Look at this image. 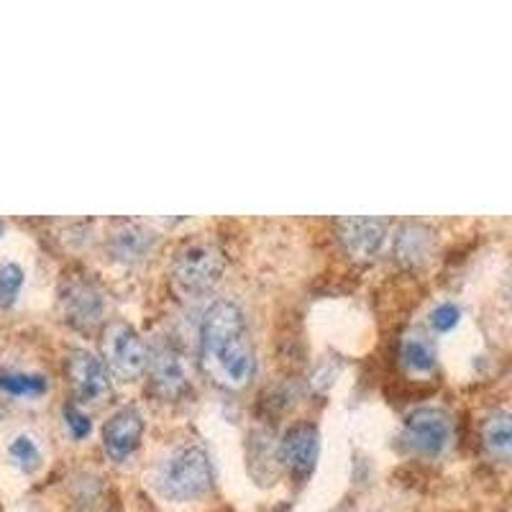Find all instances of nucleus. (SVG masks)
<instances>
[{"label": "nucleus", "instance_id": "f257e3e1", "mask_svg": "<svg viewBox=\"0 0 512 512\" xmlns=\"http://www.w3.org/2000/svg\"><path fill=\"white\" fill-rule=\"evenodd\" d=\"M200 354L210 377L226 387H244L256 369L246 338V315L233 300H216L200 323Z\"/></svg>", "mask_w": 512, "mask_h": 512}, {"label": "nucleus", "instance_id": "f03ea898", "mask_svg": "<svg viewBox=\"0 0 512 512\" xmlns=\"http://www.w3.org/2000/svg\"><path fill=\"white\" fill-rule=\"evenodd\" d=\"M157 487L167 500L190 502L208 495L213 487V464L203 446L185 443L159 464Z\"/></svg>", "mask_w": 512, "mask_h": 512}, {"label": "nucleus", "instance_id": "7ed1b4c3", "mask_svg": "<svg viewBox=\"0 0 512 512\" xmlns=\"http://www.w3.org/2000/svg\"><path fill=\"white\" fill-rule=\"evenodd\" d=\"M226 256L210 241H187L175 254L172 277L185 295H205L221 282Z\"/></svg>", "mask_w": 512, "mask_h": 512}, {"label": "nucleus", "instance_id": "20e7f679", "mask_svg": "<svg viewBox=\"0 0 512 512\" xmlns=\"http://www.w3.org/2000/svg\"><path fill=\"white\" fill-rule=\"evenodd\" d=\"M451 441H454V423L451 415L441 408L413 410L402 425V443L425 459H438L446 454Z\"/></svg>", "mask_w": 512, "mask_h": 512}, {"label": "nucleus", "instance_id": "39448f33", "mask_svg": "<svg viewBox=\"0 0 512 512\" xmlns=\"http://www.w3.org/2000/svg\"><path fill=\"white\" fill-rule=\"evenodd\" d=\"M103 349L113 372L123 379L141 377L146 372V367H149V349H146L139 333L128 326V323H113L105 331Z\"/></svg>", "mask_w": 512, "mask_h": 512}, {"label": "nucleus", "instance_id": "423d86ee", "mask_svg": "<svg viewBox=\"0 0 512 512\" xmlns=\"http://www.w3.org/2000/svg\"><path fill=\"white\" fill-rule=\"evenodd\" d=\"M67 377L80 402H98L111 392V374L105 361L88 349L72 351L67 359Z\"/></svg>", "mask_w": 512, "mask_h": 512}, {"label": "nucleus", "instance_id": "0eeeda50", "mask_svg": "<svg viewBox=\"0 0 512 512\" xmlns=\"http://www.w3.org/2000/svg\"><path fill=\"white\" fill-rule=\"evenodd\" d=\"M144 428V415L136 408L116 410L103 425L105 454L111 456L116 464H123L126 459H131L139 451Z\"/></svg>", "mask_w": 512, "mask_h": 512}, {"label": "nucleus", "instance_id": "6e6552de", "mask_svg": "<svg viewBox=\"0 0 512 512\" xmlns=\"http://www.w3.org/2000/svg\"><path fill=\"white\" fill-rule=\"evenodd\" d=\"M338 239L354 262H372L387 241V221L379 218H341Z\"/></svg>", "mask_w": 512, "mask_h": 512}, {"label": "nucleus", "instance_id": "1a4fd4ad", "mask_svg": "<svg viewBox=\"0 0 512 512\" xmlns=\"http://www.w3.org/2000/svg\"><path fill=\"white\" fill-rule=\"evenodd\" d=\"M149 377L154 392L164 400H177L190 387L185 361L172 344H157L149 351Z\"/></svg>", "mask_w": 512, "mask_h": 512}, {"label": "nucleus", "instance_id": "9d476101", "mask_svg": "<svg viewBox=\"0 0 512 512\" xmlns=\"http://www.w3.org/2000/svg\"><path fill=\"white\" fill-rule=\"evenodd\" d=\"M320 454V433L313 423H295L290 431L282 436L280 461L295 474L297 479L310 477V472L318 464Z\"/></svg>", "mask_w": 512, "mask_h": 512}, {"label": "nucleus", "instance_id": "9b49d317", "mask_svg": "<svg viewBox=\"0 0 512 512\" xmlns=\"http://www.w3.org/2000/svg\"><path fill=\"white\" fill-rule=\"evenodd\" d=\"M62 308L72 326L82 328V331H90V328L98 326L105 313V303L100 290L93 282L85 280H72L70 285L64 287Z\"/></svg>", "mask_w": 512, "mask_h": 512}, {"label": "nucleus", "instance_id": "f8f14e48", "mask_svg": "<svg viewBox=\"0 0 512 512\" xmlns=\"http://www.w3.org/2000/svg\"><path fill=\"white\" fill-rule=\"evenodd\" d=\"M436 233L425 223H402L395 233V256L405 267H420L431 259Z\"/></svg>", "mask_w": 512, "mask_h": 512}, {"label": "nucleus", "instance_id": "ddd939ff", "mask_svg": "<svg viewBox=\"0 0 512 512\" xmlns=\"http://www.w3.org/2000/svg\"><path fill=\"white\" fill-rule=\"evenodd\" d=\"M157 246V233L141 223H123L111 233V254L123 264H136L152 254Z\"/></svg>", "mask_w": 512, "mask_h": 512}, {"label": "nucleus", "instance_id": "4468645a", "mask_svg": "<svg viewBox=\"0 0 512 512\" xmlns=\"http://www.w3.org/2000/svg\"><path fill=\"white\" fill-rule=\"evenodd\" d=\"M436 346L425 333H408V336L402 338L400 344V361L405 364V369L415 374H428L436 369Z\"/></svg>", "mask_w": 512, "mask_h": 512}, {"label": "nucleus", "instance_id": "2eb2a0df", "mask_svg": "<svg viewBox=\"0 0 512 512\" xmlns=\"http://www.w3.org/2000/svg\"><path fill=\"white\" fill-rule=\"evenodd\" d=\"M482 441L495 459L512 461V413L489 415L482 425Z\"/></svg>", "mask_w": 512, "mask_h": 512}, {"label": "nucleus", "instance_id": "dca6fc26", "mask_svg": "<svg viewBox=\"0 0 512 512\" xmlns=\"http://www.w3.org/2000/svg\"><path fill=\"white\" fill-rule=\"evenodd\" d=\"M0 390L11 397H39L49 390V382L41 374L0 372Z\"/></svg>", "mask_w": 512, "mask_h": 512}, {"label": "nucleus", "instance_id": "f3484780", "mask_svg": "<svg viewBox=\"0 0 512 512\" xmlns=\"http://www.w3.org/2000/svg\"><path fill=\"white\" fill-rule=\"evenodd\" d=\"M24 269L13 262L0 264V308H11L24 287Z\"/></svg>", "mask_w": 512, "mask_h": 512}, {"label": "nucleus", "instance_id": "a211bd4d", "mask_svg": "<svg viewBox=\"0 0 512 512\" xmlns=\"http://www.w3.org/2000/svg\"><path fill=\"white\" fill-rule=\"evenodd\" d=\"M8 454L16 461L24 472H34L36 466L41 464V451L36 446V441L31 436H16L8 446Z\"/></svg>", "mask_w": 512, "mask_h": 512}, {"label": "nucleus", "instance_id": "6ab92c4d", "mask_svg": "<svg viewBox=\"0 0 512 512\" xmlns=\"http://www.w3.org/2000/svg\"><path fill=\"white\" fill-rule=\"evenodd\" d=\"M461 320V308L456 303H441L431 310V328L436 333H451Z\"/></svg>", "mask_w": 512, "mask_h": 512}, {"label": "nucleus", "instance_id": "aec40b11", "mask_svg": "<svg viewBox=\"0 0 512 512\" xmlns=\"http://www.w3.org/2000/svg\"><path fill=\"white\" fill-rule=\"evenodd\" d=\"M64 425H67V431L75 441H82V438H88L93 433V420H90V415L82 413L77 405L64 408Z\"/></svg>", "mask_w": 512, "mask_h": 512}, {"label": "nucleus", "instance_id": "412c9836", "mask_svg": "<svg viewBox=\"0 0 512 512\" xmlns=\"http://www.w3.org/2000/svg\"><path fill=\"white\" fill-rule=\"evenodd\" d=\"M0 231H3V223H0Z\"/></svg>", "mask_w": 512, "mask_h": 512}]
</instances>
